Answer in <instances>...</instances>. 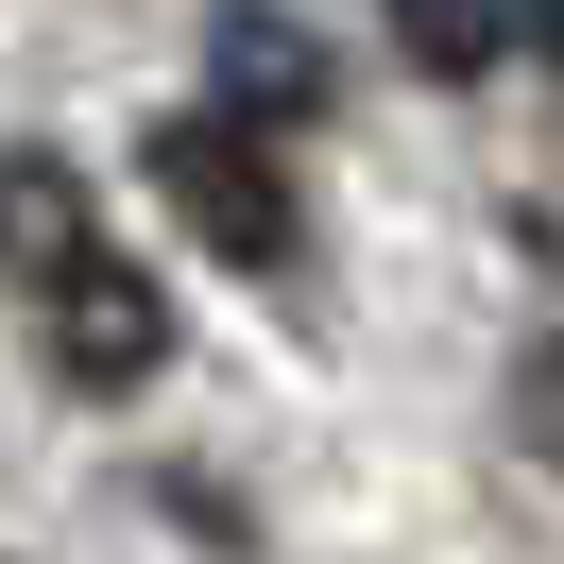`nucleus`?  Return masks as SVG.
Instances as JSON below:
<instances>
[{
  "mask_svg": "<svg viewBox=\"0 0 564 564\" xmlns=\"http://www.w3.org/2000/svg\"><path fill=\"white\" fill-rule=\"evenodd\" d=\"M138 172H154V206H172L206 257H240V274H274V257H291V172H274V120L206 104V120H172Z\"/></svg>",
  "mask_w": 564,
  "mask_h": 564,
  "instance_id": "1",
  "label": "nucleus"
},
{
  "mask_svg": "<svg viewBox=\"0 0 564 564\" xmlns=\"http://www.w3.org/2000/svg\"><path fill=\"white\" fill-rule=\"evenodd\" d=\"M35 291H52V377H69V393H138L154 359H172V291H154L138 257L86 240V257H52Z\"/></svg>",
  "mask_w": 564,
  "mask_h": 564,
  "instance_id": "2",
  "label": "nucleus"
},
{
  "mask_svg": "<svg viewBox=\"0 0 564 564\" xmlns=\"http://www.w3.org/2000/svg\"><path fill=\"white\" fill-rule=\"evenodd\" d=\"M206 104H240V120H274V138H291V120H325V52L291 35V18H257V0H240V18H206Z\"/></svg>",
  "mask_w": 564,
  "mask_h": 564,
  "instance_id": "3",
  "label": "nucleus"
},
{
  "mask_svg": "<svg viewBox=\"0 0 564 564\" xmlns=\"http://www.w3.org/2000/svg\"><path fill=\"white\" fill-rule=\"evenodd\" d=\"M86 257V172L69 154H0V274H52Z\"/></svg>",
  "mask_w": 564,
  "mask_h": 564,
  "instance_id": "4",
  "label": "nucleus"
},
{
  "mask_svg": "<svg viewBox=\"0 0 564 564\" xmlns=\"http://www.w3.org/2000/svg\"><path fill=\"white\" fill-rule=\"evenodd\" d=\"M393 35H411L427 86H479L496 52H513V0H393Z\"/></svg>",
  "mask_w": 564,
  "mask_h": 564,
  "instance_id": "5",
  "label": "nucleus"
},
{
  "mask_svg": "<svg viewBox=\"0 0 564 564\" xmlns=\"http://www.w3.org/2000/svg\"><path fill=\"white\" fill-rule=\"evenodd\" d=\"M530 445L564 462V325H547V343H530Z\"/></svg>",
  "mask_w": 564,
  "mask_h": 564,
  "instance_id": "6",
  "label": "nucleus"
}]
</instances>
